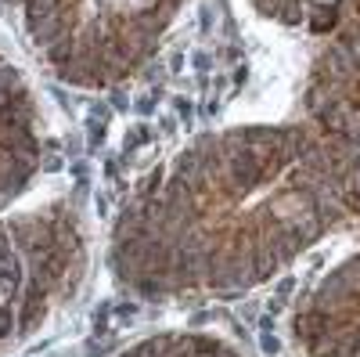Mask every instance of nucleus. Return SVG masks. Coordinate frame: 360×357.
Wrapping results in <instances>:
<instances>
[{
	"label": "nucleus",
	"instance_id": "1",
	"mask_svg": "<svg viewBox=\"0 0 360 357\" xmlns=\"http://www.w3.org/2000/svg\"><path fill=\"white\" fill-rule=\"evenodd\" d=\"M349 202L310 130H224L191 141L115 220V282L148 300H227L266 282Z\"/></svg>",
	"mask_w": 360,
	"mask_h": 357
},
{
	"label": "nucleus",
	"instance_id": "2",
	"mask_svg": "<svg viewBox=\"0 0 360 357\" xmlns=\"http://www.w3.org/2000/svg\"><path fill=\"white\" fill-rule=\"evenodd\" d=\"M44 65L105 91L148 65L188 0H8Z\"/></svg>",
	"mask_w": 360,
	"mask_h": 357
},
{
	"label": "nucleus",
	"instance_id": "4",
	"mask_svg": "<svg viewBox=\"0 0 360 357\" xmlns=\"http://www.w3.org/2000/svg\"><path fill=\"white\" fill-rule=\"evenodd\" d=\"M314 115L324 130L349 202H360V18L342 25L314 80Z\"/></svg>",
	"mask_w": 360,
	"mask_h": 357
},
{
	"label": "nucleus",
	"instance_id": "8",
	"mask_svg": "<svg viewBox=\"0 0 360 357\" xmlns=\"http://www.w3.org/2000/svg\"><path fill=\"white\" fill-rule=\"evenodd\" d=\"M119 357H245V353L209 332H159L134 343Z\"/></svg>",
	"mask_w": 360,
	"mask_h": 357
},
{
	"label": "nucleus",
	"instance_id": "7",
	"mask_svg": "<svg viewBox=\"0 0 360 357\" xmlns=\"http://www.w3.org/2000/svg\"><path fill=\"white\" fill-rule=\"evenodd\" d=\"M252 8L285 25L332 29L360 18V0H252Z\"/></svg>",
	"mask_w": 360,
	"mask_h": 357
},
{
	"label": "nucleus",
	"instance_id": "6",
	"mask_svg": "<svg viewBox=\"0 0 360 357\" xmlns=\"http://www.w3.org/2000/svg\"><path fill=\"white\" fill-rule=\"evenodd\" d=\"M295 329L310 357H360V253L321 282Z\"/></svg>",
	"mask_w": 360,
	"mask_h": 357
},
{
	"label": "nucleus",
	"instance_id": "3",
	"mask_svg": "<svg viewBox=\"0 0 360 357\" xmlns=\"http://www.w3.org/2000/svg\"><path fill=\"white\" fill-rule=\"evenodd\" d=\"M86 242L69 206L0 217V343L40 329L79 285Z\"/></svg>",
	"mask_w": 360,
	"mask_h": 357
},
{
	"label": "nucleus",
	"instance_id": "5",
	"mask_svg": "<svg viewBox=\"0 0 360 357\" xmlns=\"http://www.w3.org/2000/svg\"><path fill=\"white\" fill-rule=\"evenodd\" d=\"M44 159L40 112L25 76L0 54V213L29 188Z\"/></svg>",
	"mask_w": 360,
	"mask_h": 357
}]
</instances>
